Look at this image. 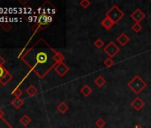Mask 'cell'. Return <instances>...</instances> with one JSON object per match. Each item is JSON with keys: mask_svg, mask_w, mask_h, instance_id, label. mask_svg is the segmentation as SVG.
<instances>
[{"mask_svg": "<svg viewBox=\"0 0 151 128\" xmlns=\"http://www.w3.org/2000/svg\"><path fill=\"white\" fill-rule=\"evenodd\" d=\"M12 79H13V76L8 72V70H6L5 75L3 76V78L0 79V84L3 86H6Z\"/></svg>", "mask_w": 151, "mask_h": 128, "instance_id": "11", "label": "cell"}, {"mask_svg": "<svg viewBox=\"0 0 151 128\" xmlns=\"http://www.w3.org/2000/svg\"><path fill=\"white\" fill-rule=\"evenodd\" d=\"M94 84L98 86V87H102L105 84H106V79L102 77V76H99L94 79Z\"/></svg>", "mask_w": 151, "mask_h": 128, "instance_id": "16", "label": "cell"}, {"mask_svg": "<svg viewBox=\"0 0 151 128\" xmlns=\"http://www.w3.org/2000/svg\"><path fill=\"white\" fill-rule=\"evenodd\" d=\"M131 106L132 107V109L136 111H139L141 109H143V107L145 106V102L139 98V97H136L132 100V101L131 102Z\"/></svg>", "mask_w": 151, "mask_h": 128, "instance_id": "8", "label": "cell"}, {"mask_svg": "<svg viewBox=\"0 0 151 128\" xmlns=\"http://www.w3.org/2000/svg\"><path fill=\"white\" fill-rule=\"evenodd\" d=\"M142 29H143V28H142V26H141L140 23H134V24L132 26V31L135 32V33H139V32L141 31Z\"/></svg>", "mask_w": 151, "mask_h": 128, "instance_id": "20", "label": "cell"}, {"mask_svg": "<svg viewBox=\"0 0 151 128\" xmlns=\"http://www.w3.org/2000/svg\"><path fill=\"white\" fill-rule=\"evenodd\" d=\"M105 17L109 18L115 23V25H116V23H118L124 17V13L117 6L115 5L106 13V16Z\"/></svg>", "mask_w": 151, "mask_h": 128, "instance_id": "4", "label": "cell"}, {"mask_svg": "<svg viewBox=\"0 0 151 128\" xmlns=\"http://www.w3.org/2000/svg\"><path fill=\"white\" fill-rule=\"evenodd\" d=\"M116 41L120 44L121 46H125V45L130 42V37H129L124 32H123L122 34H120V35L117 37Z\"/></svg>", "mask_w": 151, "mask_h": 128, "instance_id": "9", "label": "cell"}, {"mask_svg": "<svg viewBox=\"0 0 151 128\" xmlns=\"http://www.w3.org/2000/svg\"><path fill=\"white\" fill-rule=\"evenodd\" d=\"M134 128H142V127H141L140 125H136V126H135Z\"/></svg>", "mask_w": 151, "mask_h": 128, "instance_id": "29", "label": "cell"}, {"mask_svg": "<svg viewBox=\"0 0 151 128\" xmlns=\"http://www.w3.org/2000/svg\"><path fill=\"white\" fill-rule=\"evenodd\" d=\"M3 118H4V112L1 109H0V119H3Z\"/></svg>", "mask_w": 151, "mask_h": 128, "instance_id": "28", "label": "cell"}, {"mask_svg": "<svg viewBox=\"0 0 151 128\" xmlns=\"http://www.w3.org/2000/svg\"><path fill=\"white\" fill-rule=\"evenodd\" d=\"M57 52L58 51L44 38H39L20 58L39 78H44L57 65L55 61Z\"/></svg>", "mask_w": 151, "mask_h": 128, "instance_id": "1", "label": "cell"}, {"mask_svg": "<svg viewBox=\"0 0 151 128\" xmlns=\"http://www.w3.org/2000/svg\"><path fill=\"white\" fill-rule=\"evenodd\" d=\"M95 125H96L98 128H103V127L106 125V121H105L103 118H99V119L96 120Z\"/></svg>", "mask_w": 151, "mask_h": 128, "instance_id": "21", "label": "cell"}, {"mask_svg": "<svg viewBox=\"0 0 151 128\" xmlns=\"http://www.w3.org/2000/svg\"><path fill=\"white\" fill-rule=\"evenodd\" d=\"M101 26L106 29V30H110L112 28H113V26L115 25V23L109 19V18H108V17H105L101 22Z\"/></svg>", "mask_w": 151, "mask_h": 128, "instance_id": "10", "label": "cell"}, {"mask_svg": "<svg viewBox=\"0 0 151 128\" xmlns=\"http://www.w3.org/2000/svg\"><path fill=\"white\" fill-rule=\"evenodd\" d=\"M131 18L135 22V23H139L146 18V14L139 8H136L131 14Z\"/></svg>", "mask_w": 151, "mask_h": 128, "instance_id": "7", "label": "cell"}, {"mask_svg": "<svg viewBox=\"0 0 151 128\" xmlns=\"http://www.w3.org/2000/svg\"><path fill=\"white\" fill-rule=\"evenodd\" d=\"M127 86L135 94H139L147 86V84L139 76L136 75L130 82H128Z\"/></svg>", "mask_w": 151, "mask_h": 128, "instance_id": "2", "label": "cell"}, {"mask_svg": "<svg viewBox=\"0 0 151 128\" xmlns=\"http://www.w3.org/2000/svg\"><path fill=\"white\" fill-rule=\"evenodd\" d=\"M5 63H6V60L1 56V55H0V66H4L5 65Z\"/></svg>", "mask_w": 151, "mask_h": 128, "instance_id": "27", "label": "cell"}, {"mask_svg": "<svg viewBox=\"0 0 151 128\" xmlns=\"http://www.w3.org/2000/svg\"><path fill=\"white\" fill-rule=\"evenodd\" d=\"M68 109H69L68 105L67 103H65L64 101H61V102L58 105V107H57V110H58L60 114H65V113L68 110Z\"/></svg>", "mask_w": 151, "mask_h": 128, "instance_id": "13", "label": "cell"}, {"mask_svg": "<svg viewBox=\"0 0 151 128\" xmlns=\"http://www.w3.org/2000/svg\"><path fill=\"white\" fill-rule=\"evenodd\" d=\"M12 105L15 108V109H20L23 104H24V101L21 99V98H14L13 101H12Z\"/></svg>", "mask_w": 151, "mask_h": 128, "instance_id": "15", "label": "cell"}, {"mask_svg": "<svg viewBox=\"0 0 151 128\" xmlns=\"http://www.w3.org/2000/svg\"><path fill=\"white\" fill-rule=\"evenodd\" d=\"M0 128H13V126L4 118L2 122L0 123Z\"/></svg>", "mask_w": 151, "mask_h": 128, "instance_id": "25", "label": "cell"}, {"mask_svg": "<svg viewBox=\"0 0 151 128\" xmlns=\"http://www.w3.org/2000/svg\"><path fill=\"white\" fill-rule=\"evenodd\" d=\"M6 70H7L6 69H5V68L2 67V66H0V79H1V78H3V76L5 75V73H6Z\"/></svg>", "mask_w": 151, "mask_h": 128, "instance_id": "26", "label": "cell"}, {"mask_svg": "<svg viewBox=\"0 0 151 128\" xmlns=\"http://www.w3.org/2000/svg\"><path fill=\"white\" fill-rule=\"evenodd\" d=\"M79 5L84 9H87L91 6V1H89V0H81L79 2Z\"/></svg>", "mask_w": 151, "mask_h": 128, "instance_id": "23", "label": "cell"}, {"mask_svg": "<svg viewBox=\"0 0 151 128\" xmlns=\"http://www.w3.org/2000/svg\"><path fill=\"white\" fill-rule=\"evenodd\" d=\"M52 22V17L50 14H46L45 13H43L39 15L35 26L32 28V30L35 33H37L40 30L45 29L46 26H48Z\"/></svg>", "mask_w": 151, "mask_h": 128, "instance_id": "3", "label": "cell"}, {"mask_svg": "<svg viewBox=\"0 0 151 128\" xmlns=\"http://www.w3.org/2000/svg\"><path fill=\"white\" fill-rule=\"evenodd\" d=\"M80 93L85 96V97H89L92 93H93V89L90 86L88 85H85L82 86V88L80 89Z\"/></svg>", "mask_w": 151, "mask_h": 128, "instance_id": "12", "label": "cell"}, {"mask_svg": "<svg viewBox=\"0 0 151 128\" xmlns=\"http://www.w3.org/2000/svg\"><path fill=\"white\" fill-rule=\"evenodd\" d=\"M104 45H105L104 41H103L102 39H101V38H97V39L93 42V45H94L97 49L102 48V47L104 46Z\"/></svg>", "mask_w": 151, "mask_h": 128, "instance_id": "19", "label": "cell"}, {"mask_svg": "<svg viewBox=\"0 0 151 128\" xmlns=\"http://www.w3.org/2000/svg\"><path fill=\"white\" fill-rule=\"evenodd\" d=\"M20 122H21L24 126H27V125H29V124H30L31 119H30V117H29L28 115H24V116H22L21 117Z\"/></svg>", "mask_w": 151, "mask_h": 128, "instance_id": "17", "label": "cell"}, {"mask_svg": "<svg viewBox=\"0 0 151 128\" xmlns=\"http://www.w3.org/2000/svg\"><path fill=\"white\" fill-rule=\"evenodd\" d=\"M26 93L29 94V96H30V97H33V96H35L37 93H38V90H37V88L35 86H29L28 88H27V90H26Z\"/></svg>", "mask_w": 151, "mask_h": 128, "instance_id": "14", "label": "cell"}, {"mask_svg": "<svg viewBox=\"0 0 151 128\" xmlns=\"http://www.w3.org/2000/svg\"><path fill=\"white\" fill-rule=\"evenodd\" d=\"M104 52L109 57V58H114L115 56H116V54L120 52V48L113 42L110 41L103 49Z\"/></svg>", "mask_w": 151, "mask_h": 128, "instance_id": "5", "label": "cell"}, {"mask_svg": "<svg viewBox=\"0 0 151 128\" xmlns=\"http://www.w3.org/2000/svg\"><path fill=\"white\" fill-rule=\"evenodd\" d=\"M22 91L17 86V87H15L14 89V91H13V93H12V94L13 95H14L15 96V98H20L22 95Z\"/></svg>", "mask_w": 151, "mask_h": 128, "instance_id": "24", "label": "cell"}, {"mask_svg": "<svg viewBox=\"0 0 151 128\" xmlns=\"http://www.w3.org/2000/svg\"><path fill=\"white\" fill-rule=\"evenodd\" d=\"M53 70H54V71H55L60 78L64 77V76L69 71L68 66L67 65V64H65L64 62H61V63L57 64V65L55 66V68H54Z\"/></svg>", "mask_w": 151, "mask_h": 128, "instance_id": "6", "label": "cell"}, {"mask_svg": "<svg viewBox=\"0 0 151 128\" xmlns=\"http://www.w3.org/2000/svg\"><path fill=\"white\" fill-rule=\"evenodd\" d=\"M115 64V62H114V60H113V59L112 58H107L105 60H104V65L107 67V68H111L113 65Z\"/></svg>", "mask_w": 151, "mask_h": 128, "instance_id": "22", "label": "cell"}, {"mask_svg": "<svg viewBox=\"0 0 151 128\" xmlns=\"http://www.w3.org/2000/svg\"><path fill=\"white\" fill-rule=\"evenodd\" d=\"M0 28H2V29L5 32H9L10 30H12L13 26L9 22H2V23H0Z\"/></svg>", "mask_w": 151, "mask_h": 128, "instance_id": "18", "label": "cell"}]
</instances>
